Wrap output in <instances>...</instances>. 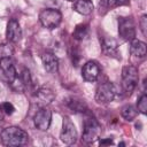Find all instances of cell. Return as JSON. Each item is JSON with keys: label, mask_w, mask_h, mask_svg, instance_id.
I'll use <instances>...</instances> for the list:
<instances>
[{"label": "cell", "mask_w": 147, "mask_h": 147, "mask_svg": "<svg viewBox=\"0 0 147 147\" xmlns=\"http://www.w3.org/2000/svg\"><path fill=\"white\" fill-rule=\"evenodd\" d=\"M2 109H3V113H6L7 115H11L15 111V107L10 102H3L2 103Z\"/></svg>", "instance_id": "cell-25"}, {"label": "cell", "mask_w": 147, "mask_h": 147, "mask_svg": "<svg viewBox=\"0 0 147 147\" xmlns=\"http://www.w3.org/2000/svg\"><path fill=\"white\" fill-rule=\"evenodd\" d=\"M20 80H21V83L23 84L24 90L30 86V84H31V76H30L29 69H24V70L22 71L21 76H20Z\"/></svg>", "instance_id": "cell-22"}, {"label": "cell", "mask_w": 147, "mask_h": 147, "mask_svg": "<svg viewBox=\"0 0 147 147\" xmlns=\"http://www.w3.org/2000/svg\"><path fill=\"white\" fill-rule=\"evenodd\" d=\"M72 8L80 15H90L93 11V2L91 0H76Z\"/></svg>", "instance_id": "cell-15"}, {"label": "cell", "mask_w": 147, "mask_h": 147, "mask_svg": "<svg viewBox=\"0 0 147 147\" xmlns=\"http://www.w3.org/2000/svg\"><path fill=\"white\" fill-rule=\"evenodd\" d=\"M101 125L94 117H87L84 121V130H83V140L86 144H92L99 139L101 134Z\"/></svg>", "instance_id": "cell-3"}, {"label": "cell", "mask_w": 147, "mask_h": 147, "mask_svg": "<svg viewBox=\"0 0 147 147\" xmlns=\"http://www.w3.org/2000/svg\"><path fill=\"white\" fill-rule=\"evenodd\" d=\"M127 3H129V0H115L114 6H124Z\"/></svg>", "instance_id": "cell-27"}, {"label": "cell", "mask_w": 147, "mask_h": 147, "mask_svg": "<svg viewBox=\"0 0 147 147\" xmlns=\"http://www.w3.org/2000/svg\"><path fill=\"white\" fill-rule=\"evenodd\" d=\"M37 98L44 102V103H51L54 99H55V94L54 92L51 90V88H47V87H41L37 91Z\"/></svg>", "instance_id": "cell-16"}, {"label": "cell", "mask_w": 147, "mask_h": 147, "mask_svg": "<svg viewBox=\"0 0 147 147\" xmlns=\"http://www.w3.org/2000/svg\"><path fill=\"white\" fill-rule=\"evenodd\" d=\"M77 130L75 125L71 123L69 118H63V125H62V131L60 134L61 140L65 145H74L77 141Z\"/></svg>", "instance_id": "cell-8"}, {"label": "cell", "mask_w": 147, "mask_h": 147, "mask_svg": "<svg viewBox=\"0 0 147 147\" xmlns=\"http://www.w3.org/2000/svg\"><path fill=\"white\" fill-rule=\"evenodd\" d=\"M116 96V86L111 82L102 83L98 86L95 92V101L99 103H109Z\"/></svg>", "instance_id": "cell-5"}, {"label": "cell", "mask_w": 147, "mask_h": 147, "mask_svg": "<svg viewBox=\"0 0 147 147\" xmlns=\"http://www.w3.org/2000/svg\"><path fill=\"white\" fill-rule=\"evenodd\" d=\"M6 37L9 42H18L22 38V30L20 26V23L15 20L11 18L9 20L7 24V30H6Z\"/></svg>", "instance_id": "cell-11"}, {"label": "cell", "mask_w": 147, "mask_h": 147, "mask_svg": "<svg viewBox=\"0 0 147 147\" xmlns=\"http://www.w3.org/2000/svg\"><path fill=\"white\" fill-rule=\"evenodd\" d=\"M139 80L138 69L134 65H125L122 69V87L126 93H132Z\"/></svg>", "instance_id": "cell-2"}, {"label": "cell", "mask_w": 147, "mask_h": 147, "mask_svg": "<svg viewBox=\"0 0 147 147\" xmlns=\"http://www.w3.org/2000/svg\"><path fill=\"white\" fill-rule=\"evenodd\" d=\"M44 68L49 74H56L59 70V60L53 53H45L41 56Z\"/></svg>", "instance_id": "cell-13"}, {"label": "cell", "mask_w": 147, "mask_h": 147, "mask_svg": "<svg viewBox=\"0 0 147 147\" xmlns=\"http://www.w3.org/2000/svg\"><path fill=\"white\" fill-rule=\"evenodd\" d=\"M114 2L115 0H100L99 1V8H100V13L101 14H105L109 7L114 6Z\"/></svg>", "instance_id": "cell-23"}, {"label": "cell", "mask_w": 147, "mask_h": 147, "mask_svg": "<svg viewBox=\"0 0 147 147\" xmlns=\"http://www.w3.org/2000/svg\"><path fill=\"white\" fill-rule=\"evenodd\" d=\"M100 42H101V49L102 53L107 56H115L117 54V48H118V44L117 40L111 38V37H102L100 38Z\"/></svg>", "instance_id": "cell-12"}, {"label": "cell", "mask_w": 147, "mask_h": 147, "mask_svg": "<svg viewBox=\"0 0 147 147\" xmlns=\"http://www.w3.org/2000/svg\"><path fill=\"white\" fill-rule=\"evenodd\" d=\"M39 21L44 28L52 30L60 25V23L62 21V14L57 9L47 8V9H44L40 11Z\"/></svg>", "instance_id": "cell-4"}, {"label": "cell", "mask_w": 147, "mask_h": 147, "mask_svg": "<svg viewBox=\"0 0 147 147\" xmlns=\"http://www.w3.org/2000/svg\"><path fill=\"white\" fill-rule=\"evenodd\" d=\"M67 105H68V107H69L72 111H75V113H85V111L87 110V106H86V103L84 102V100L70 98V99L67 101Z\"/></svg>", "instance_id": "cell-17"}, {"label": "cell", "mask_w": 147, "mask_h": 147, "mask_svg": "<svg viewBox=\"0 0 147 147\" xmlns=\"http://www.w3.org/2000/svg\"><path fill=\"white\" fill-rule=\"evenodd\" d=\"M3 118V109H2V106H0V121H2Z\"/></svg>", "instance_id": "cell-28"}, {"label": "cell", "mask_w": 147, "mask_h": 147, "mask_svg": "<svg viewBox=\"0 0 147 147\" xmlns=\"http://www.w3.org/2000/svg\"><path fill=\"white\" fill-rule=\"evenodd\" d=\"M1 141L6 146H23L28 144L29 136L18 126H8L1 132Z\"/></svg>", "instance_id": "cell-1"}, {"label": "cell", "mask_w": 147, "mask_h": 147, "mask_svg": "<svg viewBox=\"0 0 147 147\" xmlns=\"http://www.w3.org/2000/svg\"><path fill=\"white\" fill-rule=\"evenodd\" d=\"M16 77H17V72L10 57L1 59L0 60V79L6 84L11 85Z\"/></svg>", "instance_id": "cell-7"}, {"label": "cell", "mask_w": 147, "mask_h": 147, "mask_svg": "<svg viewBox=\"0 0 147 147\" xmlns=\"http://www.w3.org/2000/svg\"><path fill=\"white\" fill-rule=\"evenodd\" d=\"M139 25H140V30H141L142 34L146 37L147 36V15H142L141 16Z\"/></svg>", "instance_id": "cell-24"}, {"label": "cell", "mask_w": 147, "mask_h": 147, "mask_svg": "<svg viewBox=\"0 0 147 147\" xmlns=\"http://www.w3.org/2000/svg\"><path fill=\"white\" fill-rule=\"evenodd\" d=\"M137 110L144 115L147 114V95L146 94H142L139 99H138V102H137Z\"/></svg>", "instance_id": "cell-21"}, {"label": "cell", "mask_w": 147, "mask_h": 147, "mask_svg": "<svg viewBox=\"0 0 147 147\" xmlns=\"http://www.w3.org/2000/svg\"><path fill=\"white\" fill-rule=\"evenodd\" d=\"M118 33L123 40L131 41L136 38V24L132 17L118 18Z\"/></svg>", "instance_id": "cell-6"}, {"label": "cell", "mask_w": 147, "mask_h": 147, "mask_svg": "<svg viewBox=\"0 0 147 147\" xmlns=\"http://www.w3.org/2000/svg\"><path fill=\"white\" fill-rule=\"evenodd\" d=\"M87 33H88V26L86 24H78L75 28V31L72 33V37L76 40H83L87 36Z\"/></svg>", "instance_id": "cell-19"}, {"label": "cell", "mask_w": 147, "mask_h": 147, "mask_svg": "<svg viewBox=\"0 0 147 147\" xmlns=\"http://www.w3.org/2000/svg\"><path fill=\"white\" fill-rule=\"evenodd\" d=\"M100 74V68L98 62L95 61H88L84 64L83 69H82V76L86 82H95L99 77Z\"/></svg>", "instance_id": "cell-10"}, {"label": "cell", "mask_w": 147, "mask_h": 147, "mask_svg": "<svg viewBox=\"0 0 147 147\" xmlns=\"http://www.w3.org/2000/svg\"><path fill=\"white\" fill-rule=\"evenodd\" d=\"M137 114H138V110H137V108L133 107L132 105H125V106H123L122 109H121V115H122V117H123L125 121H129V122H130V121H133V119L136 118Z\"/></svg>", "instance_id": "cell-18"}, {"label": "cell", "mask_w": 147, "mask_h": 147, "mask_svg": "<svg viewBox=\"0 0 147 147\" xmlns=\"http://www.w3.org/2000/svg\"><path fill=\"white\" fill-rule=\"evenodd\" d=\"M13 54H14V47L9 44V41L5 44H0V60L10 57Z\"/></svg>", "instance_id": "cell-20"}, {"label": "cell", "mask_w": 147, "mask_h": 147, "mask_svg": "<svg viewBox=\"0 0 147 147\" xmlns=\"http://www.w3.org/2000/svg\"><path fill=\"white\" fill-rule=\"evenodd\" d=\"M34 126L40 131H47L52 122V111L47 108H41L37 111L33 118Z\"/></svg>", "instance_id": "cell-9"}, {"label": "cell", "mask_w": 147, "mask_h": 147, "mask_svg": "<svg viewBox=\"0 0 147 147\" xmlns=\"http://www.w3.org/2000/svg\"><path fill=\"white\" fill-rule=\"evenodd\" d=\"M130 53H131V55H133L136 57H145L146 53H147L146 44L144 41H140V40L134 38L133 40H131Z\"/></svg>", "instance_id": "cell-14"}, {"label": "cell", "mask_w": 147, "mask_h": 147, "mask_svg": "<svg viewBox=\"0 0 147 147\" xmlns=\"http://www.w3.org/2000/svg\"><path fill=\"white\" fill-rule=\"evenodd\" d=\"M67 1H71V2H74V1H76V0H67Z\"/></svg>", "instance_id": "cell-29"}, {"label": "cell", "mask_w": 147, "mask_h": 147, "mask_svg": "<svg viewBox=\"0 0 147 147\" xmlns=\"http://www.w3.org/2000/svg\"><path fill=\"white\" fill-rule=\"evenodd\" d=\"M99 144H100V146H105V145H114V141H113V139L108 138V139H101V140L99 141Z\"/></svg>", "instance_id": "cell-26"}]
</instances>
